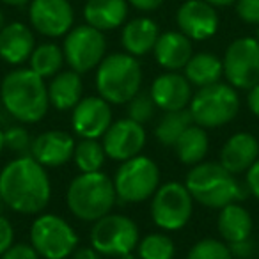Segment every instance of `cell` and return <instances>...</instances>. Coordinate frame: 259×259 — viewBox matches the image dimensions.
Instances as JSON below:
<instances>
[{
    "mask_svg": "<svg viewBox=\"0 0 259 259\" xmlns=\"http://www.w3.org/2000/svg\"><path fill=\"white\" fill-rule=\"evenodd\" d=\"M52 183L47 167L30 155L11 160L0 170V199L9 209L22 215H37L48 206Z\"/></svg>",
    "mask_w": 259,
    "mask_h": 259,
    "instance_id": "6da1fadb",
    "label": "cell"
},
{
    "mask_svg": "<svg viewBox=\"0 0 259 259\" xmlns=\"http://www.w3.org/2000/svg\"><path fill=\"white\" fill-rule=\"evenodd\" d=\"M0 100L6 112L23 124L39 122L47 115L50 100L45 78L30 68H18L4 76Z\"/></svg>",
    "mask_w": 259,
    "mask_h": 259,
    "instance_id": "7a4b0ae2",
    "label": "cell"
},
{
    "mask_svg": "<svg viewBox=\"0 0 259 259\" xmlns=\"http://www.w3.org/2000/svg\"><path fill=\"white\" fill-rule=\"evenodd\" d=\"M185 185L194 201L213 209H222L231 202H240L250 194L247 185L240 183L234 174L215 162H201L194 165Z\"/></svg>",
    "mask_w": 259,
    "mask_h": 259,
    "instance_id": "3957f363",
    "label": "cell"
},
{
    "mask_svg": "<svg viewBox=\"0 0 259 259\" xmlns=\"http://www.w3.org/2000/svg\"><path fill=\"white\" fill-rule=\"evenodd\" d=\"M114 180L105 172H82L69 183L66 192V204L76 219L83 222H96L108 215L114 208Z\"/></svg>",
    "mask_w": 259,
    "mask_h": 259,
    "instance_id": "277c9868",
    "label": "cell"
},
{
    "mask_svg": "<svg viewBox=\"0 0 259 259\" xmlns=\"http://www.w3.org/2000/svg\"><path fill=\"white\" fill-rule=\"evenodd\" d=\"M142 85V68L130 54H110L100 62L96 89L110 105H126Z\"/></svg>",
    "mask_w": 259,
    "mask_h": 259,
    "instance_id": "5b68a950",
    "label": "cell"
},
{
    "mask_svg": "<svg viewBox=\"0 0 259 259\" xmlns=\"http://www.w3.org/2000/svg\"><path fill=\"white\" fill-rule=\"evenodd\" d=\"M194 124L202 128H220L240 112V96L229 83L217 82L201 87L188 105Z\"/></svg>",
    "mask_w": 259,
    "mask_h": 259,
    "instance_id": "8992f818",
    "label": "cell"
},
{
    "mask_svg": "<svg viewBox=\"0 0 259 259\" xmlns=\"http://www.w3.org/2000/svg\"><path fill=\"white\" fill-rule=\"evenodd\" d=\"M160 187V169L149 156H134L119 165L114 188L121 204H137L153 197Z\"/></svg>",
    "mask_w": 259,
    "mask_h": 259,
    "instance_id": "52a82bcc",
    "label": "cell"
},
{
    "mask_svg": "<svg viewBox=\"0 0 259 259\" xmlns=\"http://www.w3.org/2000/svg\"><path fill=\"white\" fill-rule=\"evenodd\" d=\"M30 245L45 259H66L78 247V236L62 217L45 213L30 227Z\"/></svg>",
    "mask_w": 259,
    "mask_h": 259,
    "instance_id": "ba28073f",
    "label": "cell"
},
{
    "mask_svg": "<svg viewBox=\"0 0 259 259\" xmlns=\"http://www.w3.org/2000/svg\"><path fill=\"white\" fill-rule=\"evenodd\" d=\"M139 227L130 217L124 215H108L96 220L91 229V247L101 255L121 257L137 248Z\"/></svg>",
    "mask_w": 259,
    "mask_h": 259,
    "instance_id": "9c48e42d",
    "label": "cell"
},
{
    "mask_svg": "<svg viewBox=\"0 0 259 259\" xmlns=\"http://www.w3.org/2000/svg\"><path fill=\"white\" fill-rule=\"evenodd\" d=\"M194 211V197L187 185L169 181L153 194L151 219L163 231H178L188 224Z\"/></svg>",
    "mask_w": 259,
    "mask_h": 259,
    "instance_id": "30bf717a",
    "label": "cell"
},
{
    "mask_svg": "<svg viewBox=\"0 0 259 259\" xmlns=\"http://www.w3.org/2000/svg\"><path fill=\"white\" fill-rule=\"evenodd\" d=\"M64 61L76 73H87L98 68L100 62L105 59L107 52V39L103 32L91 25L73 27L64 37L62 43Z\"/></svg>",
    "mask_w": 259,
    "mask_h": 259,
    "instance_id": "8fae6325",
    "label": "cell"
},
{
    "mask_svg": "<svg viewBox=\"0 0 259 259\" xmlns=\"http://www.w3.org/2000/svg\"><path fill=\"white\" fill-rule=\"evenodd\" d=\"M224 76L234 89H252L259 83V43L255 37H238L222 59Z\"/></svg>",
    "mask_w": 259,
    "mask_h": 259,
    "instance_id": "7c38bea8",
    "label": "cell"
},
{
    "mask_svg": "<svg viewBox=\"0 0 259 259\" xmlns=\"http://www.w3.org/2000/svg\"><path fill=\"white\" fill-rule=\"evenodd\" d=\"M29 20L43 36L61 37L73 29L75 11L69 0H30Z\"/></svg>",
    "mask_w": 259,
    "mask_h": 259,
    "instance_id": "4fadbf2b",
    "label": "cell"
},
{
    "mask_svg": "<svg viewBox=\"0 0 259 259\" xmlns=\"http://www.w3.org/2000/svg\"><path fill=\"white\" fill-rule=\"evenodd\" d=\"M103 149L108 158L115 162H126L142 151L146 144L144 124L134 119H119L112 122L103 135Z\"/></svg>",
    "mask_w": 259,
    "mask_h": 259,
    "instance_id": "5bb4252c",
    "label": "cell"
},
{
    "mask_svg": "<svg viewBox=\"0 0 259 259\" xmlns=\"http://www.w3.org/2000/svg\"><path fill=\"white\" fill-rule=\"evenodd\" d=\"M176 23L188 39L206 41L219 30V13L206 0H187L178 9Z\"/></svg>",
    "mask_w": 259,
    "mask_h": 259,
    "instance_id": "9a60e30c",
    "label": "cell"
},
{
    "mask_svg": "<svg viewBox=\"0 0 259 259\" xmlns=\"http://www.w3.org/2000/svg\"><path fill=\"white\" fill-rule=\"evenodd\" d=\"M112 124V108L101 96H87L73 108L71 126L78 137L100 139Z\"/></svg>",
    "mask_w": 259,
    "mask_h": 259,
    "instance_id": "2e32d148",
    "label": "cell"
},
{
    "mask_svg": "<svg viewBox=\"0 0 259 259\" xmlns=\"http://www.w3.org/2000/svg\"><path fill=\"white\" fill-rule=\"evenodd\" d=\"M153 101L158 108L165 112L183 110L188 108L192 101V83L187 76L178 71H167L156 76L149 89Z\"/></svg>",
    "mask_w": 259,
    "mask_h": 259,
    "instance_id": "e0dca14e",
    "label": "cell"
},
{
    "mask_svg": "<svg viewBox=\"0 0 259 259\" xmlns=\"http://www.w3.org/2000/svg\"><path fill=\"white\" fill-rule=\"evenodd\" d=\"M75 139L61 130H50L32 141L30 156L43 167H61L73 158Z\"/></svg>",
    "mask_w": 259,
    "mask_h": 259,
    "instance_id": "ac0fdd59",
    "label": "cell"
},
{
    "mask_svg": "<svg viewBox=\"0 0 259 259\" xmlns=\"http://www.w3.org/2000/svg\"><path fill=\"white\" fill-rule=\"evenodd\" d=\"M259 158V142L252 134L240 132L229 137L220 151V165L231 174L247 172Z\"/></svg>",
    "mask_w": 259,
    "mask_h": 259,
    "instance_id": "d6986e66",
    "label": "cell"
},
{
    "mask_svg": "<svg viewBox=\"0 0 259 259\" xmlns=\"http://www.w3.org/2000/svg\"><path fill=\"white\" fill-rule=\"evenodd\" d=\"M36 48L34 34L29 25L22 22L8 23L0 30V59L11 66L27 62Z\"/></svg>",
    "mask_w": 259,
    "mask_h": 259,
    "instance_id": "ffe728a7",
    "label": "cell"
},
{
    "mask_svg": "<svg viewBox=\"0 0 259 259\" xmlns=\"http://www.w3.org/2000/svg\"><path fill=\"white\" fill-rule=\"evenodd\" d=\"M155 59L167 71H180L187 66L192 52V39H188L180 30H169L160 34L155 48H153Z\"/></svg>",
    "mask_w": 259,
    "mask_h": 259,
    "instance_id": "44dd1931",
    "label": "cell"
},
{
    "mask_svg": "<svg viewBox=\"0 0 259 259\" xmlns=\"http://www.w3.org/2000/svg\"><path fill=\"white\" fill-rule=\"evenodd\" d=\"M160 37V27L155 20L146 18H134L124 23L121 32V45L126 54L134 57H142L153 52L156 41Z\"/></svg>",
    "mask_w": 259,
    "mask_h": 259,
    "instance_id": "7402d4cb",
    "label": "cell"
},
{
    "mask_svg": "<svg viewBox=\"0 0 259 259\" xmlns=\"http://www.w3.org/2000/svg\"><path fill=\"white\" fill-rule=\"evenodd\" d=\"M128 0H87L83 18L87 25L101 30H114L124 25L128 18Z\"/></svg>",
    "mask_w": 259,
    "mask_h": 259,
    "instance_id": "603a6c76",
    "label": "cell"
},
{
    "mask_svg": "<svg viewBox=\"0 0 259 259\" xmlns=\"http://www.w3.org/2000/svg\"><path fill=\"white\" fill-rule=\"evenodd\" d=\"M83 83L80 73L73 71H59L52 76L48 85V100L50 105L57 110H73L80 100H82Z\"/></svg>",
    "mask_w": 259,
    "mask_h": 259,
    "instance_id": "cb8c5ba5",
    "label": "cell"
},
{
    "mask_svg": "<svg viewBox=\"0 0 259 259\" xmlns=\"http://www.w3.org/2000/svg\"><path fill=\"white\" fill-rule=\"evenodd\" d=\"M217 227H219V233L224 238V241L231 245L250 238L254 222H252L250 213L243 206L238 202H231L220 209Z\"/></svg>",
    "mask_w": 259,
    "mask_h": 259,
    "instance_id": "d4e9b609",
    "label": "cell"
},
{
    "mask_svg": "<svg viewBox=\"0 0 259 259\" xmlns=\"http://www.w3.org/2000/svg\"><path fill=\"white\" fill-rule=\"evenodd\" d=\"M183 69L188 82L199 89L220 82V78L224 76L222 59H219L215 54H209V52L194 54Z\"/></svg>",
    "mask_w": 259,
    "mask_h": 259,
    "instance_id": "484cf974",
    "label": "cell"
},
{
    "mask_svg": "<svg viewBox=\"0 0 259 259\" xmlns=\"http://www.w3.org/2000/svg\"><path fill=\"white\" fill-rule=\"evenodd\" d=\"M209 148V139L206 134V128L197 124H190L185 130L178 142L174 144V151L181 163L185 165H197L204 160L208 155Z\"/></svg>",
    "mask_w": 259,
    "mask_h": 259,
    "instance_id": "4316f807",
    "label": "cell"
},
{
    "mask_svg": "<svg viewBox=\"0 0 259 259\" xmlns=\"http://www.w3.org/2000/svg\"><path fill=\"white\" fill-rule=\"evenodd\" d=\"M30 69L41 76V78H52L61 71L64 64V52L55 43H43L34 48L30 55Z\"/></svg>",
    "mask_w": 259,
    "mask_h": 259,
    "instance_id": "83f0119b",
    "label": "cell"
},
{
    "mask_svg": "<svg viewBox=\"0 0 259 259\" xmlns=\"http://www.w3.org/2000/svg\"><path fill=\"white\" fill-rule=\"evenodd\" d=\"M190 124H194L192 115L188 108L183 110H174V112H165L160 122L155 128V137L158 139V142H162L163 146H172L178 142V139L181 137L185 130Z\"/></svg>",
    "mask_w": 259,
    "mask_h": 259,
    "instance_id": "f1b7e54d",
    "label": "cell"
},
{
    "mask_svg": "<svg viewBox=\"0 0 259 259\" xmlns=\"http://www.w3.org/2000/svg\"><path fill=\"white\" fill-rule=\"evenodd\" d=\"M105 158L107 155H105L103 144L98 142V139H82L75 146L73 160L80 172H98L103 167Z\"/></svg>",
    "mask_w": 259,
    "mask_h": 259,
    "instance_id": "f546056e",
    "label": "cell"
},
{
    "mask_svg": "<svg viewBox=\"0 0 259 259\" xmlns=\"http://www.w3.org/2000/svg\"><path fill=\"white\" fill-rule=\"evenodd\" d=\"M176 254V245L172 238L163 233H153L139 241L137 255L141 259H172Z\"/></svg>",
    "mask_w": 259,
    "mask_h": 259,
    "instance_id": "4dcf8cb0",
    "label": "cell"
},
{
    "mask_svg": "<svg viewBox=\"0 0 259 259\" xmlns=\"http://www.w3.org/2000/svg\"><path fill=\"white\" fill-rule=\"evenodd\" d=\"M187 259H233L229 245L226 241L215 240V238H204L199 240L190 248Z\"/></svg>",
    "mask_w": 259,
    "mask_h": 259,
    "instance_id": "1f68e13d",
    "label": "cell"
},
{
    "mask_svg": "<svg viewBox=\"0 0 259 259\" xmlns=\"http://www.w3.org/2000/svg\"><path fill=\"white\" fill-rule=\"evenodd\" d=\"M155 110L156 105L149 93H141L139 91L128 101V117L134 119L135 122H141V124H146V122L151 121L155 117Z\"/></svg>",
    "mask_w": 259,
    "mask_h": 259,
    "instance_id": "d6a6232c",
    "label": "cell"
},
{
    "mask_svg": "<svg viewBox=\"0 0 259 259\" xmlns=\"http://www.w3.org/2000/svg\"><path fill=\"white\" fill-rule=\"evenodd\" d=\"M32 141L29 130L22 124H11L8 130H4V144L11 151L20 153V155H30Z\"/></svg>",
    "mask_w": 259,
    "mask_h": 259,
    "instance_id": "836d02e7",
    "label": "cell"
},
{
    "mask_svg": "<svg viewBox=\"0 0 259 259\" xmlns=\"http://www.w3.org/2000/svg\"><path fill=\"white\" fill-rule=\"evenodd\" d=\"M236 15L248 25H259V0H236Z\"/></svg>",
    "mask_w": 259,
    "mask_h": 259,
    "instance_id": "e575fe53",
    "label": "cell"
},
{
    "mask_svg": "<svg viewBox=\"0 0 259 259\" xmlns=\"http://www.w3.org/2000/svg\"><path fill=\"white\" fill-rule=\"evenodd\" d=\"M0 259H39V254L30 243H13Z\"/></svg>",
    "mask_w": 259,
    "mask_h": 259,
    "instance_id": "d590c367",
    "label": "cell"
},
{
    "mask_svg": "<svg viewBox=\"0 0 259 259\" xmlns=\"http://www.w3.org/2000/svg\"><path fill=\"white\" fill-rule=\"evenodd\" d=\"M15 243V229L6 217L0 215V255Z\"/></svg>",
    "mask_w": 259,
    "mask_h": 259,
    "instance_id": "8d00e7d4",
    "label": "cell"
},
{
    "mask_svg": "<svg viewBox=\"0 0 259 259\" xmlns=\"http://www.w3.org/2000/svg\"><path fill=\"white\" fill-rule=\"evenodd\" d=\"M229 250L233 254V257H238V259H250L254 255V241L250 238L243 241H236V243H231L229 245Z\"/></svg>",
    "mask_w": 259,
    "mask_h": 259,
    "instance_id": "74e56055",
    "label": "cell"
},
{
    "mask_svg": "<svg viewBox=\"0 0 259 259\" xmlns=\"http://www.w3.org/2000/svg\"><path fill=\"white\" fill-rule=\"evenodd\" d=\"M245 185H247L250 195H254L259 201V158L252 163V167L247 170V176H245Z\"/></svg>",
    "mask_w": 259,
    "mask_h": 259,
    "instance_id": "f35d334b",
    "label": "cell"
},
{
    "mask_svg": "<svg viewBox=\"0 0 259 259\" xmlns=\"http://www.w3.org/2000/svg\"><path fill=\"white\" fill-rule=\"evenodd\" d=\"M128 4L134 6V8L139 9V11L149 13V11L158 9L160 6L163 4V0H128Z\"/></svg>",
    "mask_w": 259,
    "mask_h": 259,
    "instance_id": "ab89813d",
    "label": "cell"
},
{
    "mask_svg": "<svg viewBox=\"0 0 259 259\" xmlns=\"http://www.w3.org/2000/svg\"><path fill=\"white\" fill-rule=\"evenodd\" d=\"M247 105L250 108V112L259 117V83H255L252 89H248V94H247Z\"/></svg>",
    "mask_w": 259,
    "mask_h": 259,
    "instance_id": "60d3db41",
    "label": "cell"
},
{
    "mask_svg": "<svg viewBox=\"0 0 259 259\" xmlns=\"http://www.w3.org/2000/svg\"><path fill=\"white\" fill-rule=\"evenodd\" d=\"M73 259H101V254L93 247H82L73 252Z\"/></svg>",
    "mask_w": 259,
    "mask_h": 259,
    "instance_id": "b9f144b4",
    "label": "cell"
},
{
    "mask_svg": "<svg viewBox=\"0 0 259 259\" xmlns=\"http://www.w3.org/2000/svg\"><path fill=\"white\" fill-rule=\"evenodd\" d=\"M208 4H211L213 8H227L231 4H236V0H206Z\"/></svg>",
    "mask_w": 259,
    "mask_h": 259,
    "instance_id": "7bdbcfd3",
    "label": "cell"
},
{
    "mask_svg": "<svg viewBox=\"0 0 259 259\" xmlns=\"http://www.w3.org/2000/svg\"><path fill=\"white\" fill-rule=\"evenodd\" d=\"M4 4L8 6H16V8H20V6H25V4H30V0H2Z\"/></svg>",
    "mask_w": 259,
    "mask_h": 259,
    "instance_id": "ee69618b",
    "label": "cell"
},
{
    "mask_svg": "<svg viewBox=\"0 0 259 259\" xmlns=\"http://www.w3.org/2000/svg\"><path fill=\"white\" fill-rule=\"evenodd\" d=\"M4 148H6V144H4V132H2V128H0V155H2Z\"/></svg>",
    "mask_w": 259,
    "mask_h": 259,
    "instance_id": "f6af8a7d",
    "label": "cell"
},
{
    "mask_svg": "<svg viewBox=\"0 0 259 259\" xmlns=\"http://www.w3.org/2000/svg\"><path fill=\"white\" fill-rule=\"evenodd\" d=\"M119 259H141L139 255H135L134 252H130V254H124V255H121Z\"/></svg>",
    "mask_w": 259,
    "mask_h": 259,
    "instance_id": "bcb514c9",
    "label": "cell"
},
{
    "mask_svg": "<svg viewBox=\"0 0 259 259\" xmlns=\"http://www.w3.org/2000/svg\"><path fill=\"white\" fill-rule=\"evenodd\" d=\"M4 27H6V16H4V13L0 11V30L4 29Z\"/></svg>",
    "mask_w": 259,
    "mask_h": 259,
    "instance_id": "7dc6e473",
    "label": "cell"
},
{
    "mask_svg": "<svg viewBox=\"0 0 259 259\" xmlns=\"http://www.w3.org/2000/svg\"><path fill=\"white\" fill-rule=\"evenodd\" d=\"M2 208H4V202H2V199H0V215H2Z\"/></svg>",
    "mask_w": 259,
    "mask_h": 259,
    "instance_id": "c3c4849f",
    "label": "cell"
},
{
    "mask_svg": "<svg viewBox=\"0 0 259 259\" xmlns=\"http://www.w3.org/2000/svg\"><path fill=\"white\" fill-rule=\"evenodd\" d=\"M255 41L259 43V29H257V32H255Z\"/></svg>",
    "mask_w": 259,
    "mask_h": 259,
    "instance_id": "681fc988",
    "label": "cell"
}]
</instances>
